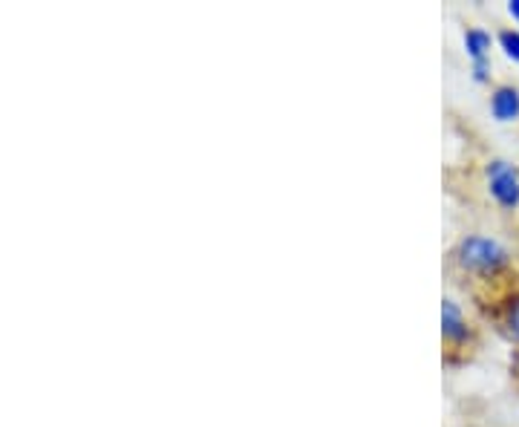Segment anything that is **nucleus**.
<instances>
[{
  "label": "nucleus",
  "mask_w": 519,
  "mask_h": 427,
  "mask_svg": "<svg viewBox=\"0 0 519 427\" xmlns=\"http://www.w3.org/2000/svg\"><path fill=\"white\" fill-rule=\"evenodd\" d=\"M456 260L462 269L476 271V275H497L499 269H505L511 263L508 249L499 240L490 237H464L459 243Z\"/></svg>",
  "instance_id": "nucleus-1"
},
{
  "label": "nucleus",
  "mask_w": 519,
  "mask_h": 427,
  "mask_svg": "<svg viewBox=\"0 0 519 427\" xmlns=\"http://www.w3.org/2000/svg\"><path fill=\"white\" fill-rule=\"evenodd\" d=\"M488 183L490 193L502 209H516L519 205V174L511 162L505 159H493L488 165Z\"/></svg>",
  "instance_id": "nucleus-2"
},
{
  "label": "nucleus",
  "mask_w": 519,
  "mask_h": 427,
  "mask_svg": "<svg viewBox=\"0 0 519 427\" xmlns=\"http://www.w3.org/2000/svg\"><path fill=\"white\" fill-rule=\"evenodd\" d=\"M441 335H445L447 344H462L467 338V320L456 301L441 303Z\"/></svg>",
  "instance_id": "nucleus-3"
},
{
  "label": "nucleus",
  "mask_w": 519,
  "mask_h": 427,
  "mask_svg": "<svg viewBox=\"0 0 519 427\" xmlns=\"http://www.w3.org/2000/svg\"><path fill=\"white\" fill-rule=\"evenodd\" d=\"M490 113L497 122L519 119V90L516 87H497L490 96Z\"/></svg>",
  "instance_id": "nucleus-4"
},
{
  "label": "nucleus",
  "mask_w": 519,
  "mask_h": 427,
  "mask_svg": "<svg viewBox=\"0 0 519 427\" xmlns=\"http://www.w3.org/2000/svg\"><path fill=\"white\" fill-rule=\"evenodd\" d=\"M464 49L471 56L473 64H488V53H490V35L485 30H467L464 32Z\"/></svg>",
  "instance_id": "nucleus-5"
},
{
  "label": "nucleus",
  "mask_w": 519,
  "mask_h": 427,
  "mask_svg": "<svg viewBox=\"0 0 519 427\" xmlns=\"http://www.w3.org/2000/svg\"><path fill=\"white\" fill-rule=\"evenodd\" d=\"M499 44L505 49V56L519 64V32L516 30H502L499 32Z\"/></svg>",
  "instance_id": "nucleus-6"
},
{
  "label": "nucleus",
  "mask_w": 519,
  "mask_h": 427,
  "mask_svg": "<svg viewBox=\"0 0 519 427\" xmlns=\"http://www.w3.org/2000/svg\"><path fill=\"white\" fill-rule=\"evenodd\" d=\"M508 323H511V332L519 338V297L511 301V306H508Z\"/></svg>",
  "instance_id": "nucleus-7"
},
{
  "label": "nucleus",
  "mask_w": 519,
  "mask_h": 427,
  "mask_svg": "<svg viewBox=\"0 0 519 427\" xmlns=\"http://www.w3.org/2000/svg\"><path fill=\"white\" fill-rule=\"evenodd\" d=\"M508 12L514 15V21H519V0H511V4H508Z\"/></svg>",
  "instance_id": "nucleus-8"
}]
</instances>
